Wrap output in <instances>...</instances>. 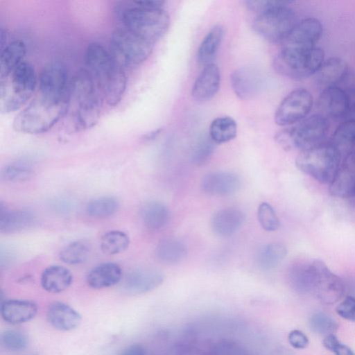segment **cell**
I'll use <instances>...</instances> for the list:
<instances>
[{
  "label": "cell",
  "instance_id": "cell-18",
  "mask_svg": "<svg viewBox=\"0 0 355 355\" xmlns=\"http://www.w3.org/2000/svg\"><path fill=\"white\" fill-rule=\"evenodd\" d=\"M238 175L231 172H213L202 180V191L212 196H227L234 193L240 187Z\"/></svg>",
  "mask_w": 355,
  "mask_h": 355
},
{
  "label": "cell",
  "instance_id": "cell-17",
  "mask_svg": "<svg viewBox=\"0 0 355 355\" xmlns=\"http://www.w3.org/2000/svg\"><path fill=\"white\" fill-rule=\"evenodd\" d=\"M330 193L339 198H352L355 194V151L347 154L334 180L330 184Z\"/></svg>",
  "mask_w": 355,
  "mask_h": 355
},
{
  "label": "cell",
  "instance_id": "cell-37",
  "mask_svg": "<svg viewBox=\"0 0 355 355\" xmlns=\"http://www.w3.org/2000/svg\"><path fill=\"white\" fill-rule=\"evenodd\" d=\"M130 239L121 230H112L103 235L100 241L101 250L107 254L114 255L124 252L129 246Z\"/></svg>",
  "mask_w": 355,
  "mask_h": 355
},
{
  "label": "cell",
  "instance_id": "cell-7",
  "mask_svg": "<svg viewBox=\"0 0 355 355\" xmlns=\"http://www.w3.org/2000/svg\"><path fill=\"white\" fill-rule=\"evenodd\" d=\"M329 126L327 117L321 114H313L295 126L279 131L275 140L285 150H309L324 144Z\"/></svg>",
  "mask_w": 355,
  "mask_h": 355
},
{
  "label": "cell",
  "instance_id": "cell-11",
  "mask_svg": "<svg viewBox=\"0 0 355 355\" xmlns=\"http://www.w3.org/2000/svg\"><path fill=\"white\" fill-rule=\"evenodd\" d=\"M110 44V52L123 67L143 63L151 54L153 46L125 27L114 30Z\"/></svg>",
  "mask_w": 355,
  "mask_h": 355
},
{
  "label": "cell",
  "instance_id": "cell-32",
  "mask_svg": "<svg viewBox=\"0 0 355 355\" xmlns=\"http://www.w3.org/2000/svg\"><path fill=\"white\" fill-rule=\"evenodd\" d=\"M330 144L341 154H349L355 144V118L342 122L334 132Z\"/></svg>",
  "mask_w": 355,
  "mask_h": 355
},
{
  "label": "cell",
  "instance_id": "cell-6",
  "mask_svg": "<svg viewBox=\"0 0 355 355\" xmlns=\"http://www.w3.org/2000/svg\"><path fill=\"white\" fill-rule=\"evenodd\" d=\"M37 84L35 69L24 61L8 77L0 80V111L8 114L19 110L32 96Z\"/></svg>",
  "mask_w": 355,
  "mask_h": 355
},
{
  "label": "cell",
  "instance_id": "cell-19",
  "mask_svg": "<svg viewBox=\"0 0 355 355\" xmlns=\"http://www.w3.org/2000/svg\"><path fill=\"white\" fill-rule=\"evenodd\" d=\"M230 83L234 94L242 100L255 96L261 84L258 71L251 67H241L233 71Z\"/></svg>",
  "mask_w": 355,
  "mask_h": 355
},
{
  "label": "cell",
  "instance_id": "cell-4",
  "mask_svg": "<svg viewBox=\"0 0 355 355\" xmlns=\"http://www.w3.org/2000/svg\"><path fill=\"white\" fill-rule=\"evenodd\" d=\"M67 101H58L37 94L15 116V130L29 135L47 132L64 116Z\"/></svg>",
  "mask_w": 355,
  "mask_h": 355
},
{
  "label": "cell",
  "instance_id": "cell-45",
  "mask_svg": "<svg viewBox=\"0 0 355 355\" xmlns=\"http://www.w3.org/2000/svg\"><path fill=\"white\" fill-rule=\"evenodd\" d=\"M119 355H146V350L140 344H132L124 348Z\"/></svg>",
  "mask_w": 355,
  "mask_h": 355
},
{
  "label": "cell",
  "instance_id": "cell-26",
  "mask_svg": "<svg viewBox=\"0 0 355 355\" xmlns=\"http://www.w3.org/2000/svg\"><path fill=\"white\" fill-rule=\"evenodd\" d=\"M73 282V275L66 267L52 265L46 268L40 278L44 290L51 293H59L68 288Z\"/></svg>",
  "mask_w": 355,
  "mask_h": 355
},
{
  "label": "cell",
  "instance_id": "cell-21",
  "mask_svg": "<svg viewBox=\"0 0 355 355\" xmlns=\"http://www.w3.org/2000/svg\"><path fill=\"white\" fill-rule=\"evenodd\" d=\"M220 79V70L215 64L205 66L192 87L193 97L198 101L211 98L219 89Z\"/></svg>",
  "mask_w": 355,
  "mask_h": 355
},
{
  "label": "cell",
  "instance_id": "cell-25",
  "mask_svg": "<svg viewBox=\"0 0 355 355\" xmlns=\"http://www.w3.org/2000/svg\"><path fill=\"white\" fill-rule=\"evenodd\" d=\"M121 267L113 262L101 263L93 268L87 275L88 286L94 289L108 288L117 284L122 279Z\"/></svg>",
  "mask_w": 355,
  "mask_h": 355
},
{
  "label": "cell",
  "instance_id": "cell-49",
  "mask_svg": "<svg viewBox=\"0 0 355 355\" xmlns=\"http://www.w3.org/2000/svg\"><path fill=\"white\" fill-rule=\"evenodd\" d=\"M0 38H1V40H0V44H1V49H3L6 44H8L6 42V38H7V35H6V31L3 30V27H1V30H0Z\"/></svg>",
  "mask_w": 355,
  "mask_h": 355
},
{
  "label": "cell",
  "instance_id": "cell-29",
  "mask_svg": "<svg viewBox=\"0 0 355 355\" xmlns=\"http://www.w3.org/2000/svg\"><path fill=\"white\" fill-rule=\"evenodd\" d=\"M223 37V28L215 25L206 34L201 42L196 53L200 64L207 66L214 60Z\"/></svg>",
  "mask_w": 355,
  "mask_h": 355
},
{
  "label": "cell",
  "instance_id": "cell-34",
  "mask_svg": "<svg viewBox=\"0 0 355 355\" xmlns=\"http://www.w3.org/2000/svg\"><path fill=\"white\" fill-rule=\"evenodd\" d=\"M287 248L279 242H272L264 245L257 253V263L265 270L277 267L285 258Z\"/></svg>",
  "mask_w": 355,
  "mask_h": 355
},
{
  "label": "cell",
  "instance_id": "cell-35",
  "mask_svg": "<svg viewBox=\"0 0 355 355\" xmlns=\"http://www.w3.org/2000/svg\"><path fill=\"white\" fill-rule=\"evenodd\" d=\"M91 245L84 240L71 242L64 247L59 253L60 259L69 265L84 263L89 257Z\"/></svg>",
  "mask_w": 355,
  "mask_h": 355
},
{
  "label": "cell",
  "instance_id": "cell-48",
  "mask_svg": "<svg viewBox=\"0 0 355 355\" xmlns=\"http://www.w3.org/2000/svg\"><path fill=\"white\" fill-rule=\"evenodd\" d=\"M335 355H355L354 352L347 345L340 343L332 352Z\"/></svg>",
  "mask_w": 355,
  "mask_h": 355
},
{
  "label": "cell",
  "instance_id": "cell-42",
  "mask_svg": "<svg viewBox=\"0 0 355 355\" xmlns=\"http://www.w3.org/2000/svg\"><path fill=\"white\" fill-rule=\"evenodd\" d=\"M257 217L261 226L266 231H275L280 225L275 211L268 202H262L259 205Z\"/></svg>",
  "mask_w": 355,
  "mask_h": 355
},
{
  "label": "cell",
  "instance_id": "cell-30",
  "mask_svg": "<svg viewBox=\"0 0 355 355\" xmlns=\"http://www.w3.org/2000/svg\"><path fill=\"white\" fill-rule=\"evenodd\" d=\"M169 212L162 202L151 200L146 202L140 209V217L144 226L150 230L163 228L168 220Z\"/></svg>",
  "mask_w": 355,
  "mask_h": 355
},
{
  "label": "cell",
  "instance_id": "cell-28",
  "mask_svg": "<svg viewBox=\"0 0 355 355\" xmlns=\"http://www.w3.org/2000/svg\"><path fill=\"white\" fill-rule=\"evenodd\" d=\"M26 53L24 42L19 40H13L1 49L0 80L8 77L21 62Z\"/></svg>",
  "mask_w": 355,
  "mask_h": 355
},
{
  "label": "cell",
  "instance_id": "cell-16",
  "mask_svg": "<svg viewBox=\"0 0 355 355\" xmlns=\"http://www.w3.org/2000/svg\"><path fill=\"white\" fill-rule=\"evenodd\" d=\"M318 105L321 114L325 117L340 119L349 110V97L345 91L337 86L327 87L320 93Z\"/></svg>",
  "mask_w": 355,
  "mask_h": 355
},
{
  "label": "cell",
  "instance_id": "cell-27",
  "mask_svg": "<svg viewBox=\"0 0 355 355\" xmlns=\"http://www.w3.org/2000/svg\"><path fill=\"white\" fill-rule=\"evenodd\" d=\"M35 220V215L28 210L8 209L0 206V231L13 233L32 226Z\"/></svg>",
  "mask_w": 355,
  "mask_h": 355
},
{
  "label": "cell",
  "instance_id": "cell-9",
  "mask_svg": "<svg viewBox=\"0 0 355 355\" xmlns=\"http://www.w3.org/2000/svg\"><path fill=\"white\" fill-rule=\"evenodd\" d=\"M341 154L330 143L300 151L295 159L299 170L324 184H331L340 165Z\"/></svg>",
  "mask_w": 355,
  "mask_h": 355
},
{
  "label": "cell",
  "instance_id": "cell-47",
  "mask_svg": "<svg viewBox=\"0 0 355 355\" xmlns=\"http://www.w3.org/2000/svg\"><path fill=\"white\" fill-rule=\"evenodd\" d=\"M340 342L334 334H330L324 336L322 340L323 346L328 350L333 352Z\"/></svg>",
  "mask_w": 355,
  "mask_h": 355
},
{
  "label": "cell",
  "instance_id": "cell-43",
  "mask_svg": "<svg viewBox=\"0 0 355 355\" xmlns=\"http://www.w3.org/2000/svg\"><path fill=\"white\" fill-rule=\"evenodd\" d=\"M336 311L341 318L355 322V297H347L337 306Z\"/></svg>",
  "mask_w": 355,
  "mask_h": 355
},
{
  "label": "cell",
  "instance_id": "cell-22",
  "mask_svg": "<svg viewBox=\"0 0 355 355\" xmlns=\"http://www.w3.org/2000/svg\"><path fill=\"white\" fill-rule=\"evenodd\" d=\"M1 316L11 324H19L31 320L37 313L35 303L26 300H8L1 302Z\"/></svg>",
  "mask_w": 355,
  "mask_h": 355
},
{
  "label": "cell",
  "instance_id": "cell-5",
  "mask_svg": "<svg viewBox=\"0 0 355 355\" xmlns=\"http://www.w3.org/2000/svg\"><path fill=\"white\" fill-rule=\"evenodd\" d=\"M133 5L117 12L123 27L153 44L162 38L170 26V17L162 8H147Z\"/></svg>",
  "mask_w": 355,
  "mask_h": 355
},
{
  "label": "cell",
  "instance_id": "cell-36",
  "mask_svg": "<svg viewBox=\"0 0 355 355\" xmlns=\"http://www.w3.org/2000/svg\"><path fill=\"white\" fill-rule=\"evenodd\" d=\"M119 208V200L112 196H101L91 200L86 206L87 214L93 218L112 216Z\"/></svg>",
  "mask_w": 355,
  "mask_h": 355
},
{
  "label": "cell",
  "instance_id": "cell-15",
  "mask_svg": "<svg viewBox=\"0 0 355 355\" xmlns=\"http://www.w3.org/2000/svg\"><path fill=\"white\" fill-rule=\"evenodd\" d=\"M164 280V274L156 269L137 268L125 275L121 288L128 294H144L157 288Z\"/></svg>",
  "mask_w": 355,
  "mask_h": 355
},
{
  "label": "cell",
  "instance_id": "cell-38",
  "mask_svg": "<svg viewBox=\"0 0 355 355\" xmlns=\"http://www.w3.org/2000/svg\"><path fill=\"white\" fill-rule=\"evenodd\" d=\"M0 344L3 348L10 352H21L28 345L27 336L17 330H5L0 334Z\"/></svg>",
  "mask_w": 355,
  "mask_h": 355
},
{
  "label": "cell",
  "instance_id": "cell-50",
  "mask_svg": "<svg viewBox=\"0 0 355 355\" xmlns=\"http://www.w3.org/2000/svg\"><path fill=\"white\" fill-rule=\"evenodd\" d=\"M159 132H160L159 129L154 130L153 132L146 134L144 135V138L145 140H148V141L152 140V139H155L159 135Z\"/></svg>",
  "mask_w": 355,
  "mask_h": 355
},
{
  "label": "cell",
  "instance_id": "cell-20",
  "mask_svg": "<svg viewBox=\"0 0 355 355\" xmlns=\"http://www.w3.org/2000/svg\"><path fill=\"white\" fill-rule=\"evenodd\" d=\"M348 65L339 57H331L324 60L313 75L315 84L323 89L336 86L347 76Z\"/></svg>",
  "mask_w": 355,
  "mask_h": 355
},
{
  "label": "cell",
  "instance_id": "cell-51",
  "mask_svg": "<svg viewBox=\"0 0 355 355\" xmlns=\"http://www.w3.org/2000/svg\"><path fill=\"white\" fill-rule=\"evenodd\" d=\"M352 198L354 200V202H355V194L353 196V197Z\"/></svg>",
  "mask_w": 355,
  "mask_h": 355
},
{
  "label": "cell",
  "instance_id": "cell-14",
  "mask_svg": "<svg viewBox=\"0 0 355 355\" xmlns=\"http://www.w3.org/2000/svg\"><path fill=\"white\" fill-rule=\"evenodd\" d=\"M323 27L321 21L315 17H306L296 25L282 42L281 49L293 51H307L316 46L321 37Z\"/></svg>",
  "mask_w": 355,
  "mask_h": 355
},
{
  "label": "cell",
  "instance_id": "cell-41",
  "mask_svg": "<svg viewBox=\"0 0 355 355\" xmlns=\"http://www.w3.org/2000/svg\"><path fill=\"white\" fill-rule=\"evenodd\" d=\"M34 174L33 168L24 163L9 164L1 173V178L10 182L26 181L31 179Z\"/></svg>",
  "mask_w": 355,
  "mask_h": 355
},
{
  "label": "cell",
  "instance_id": "cell-23",
  "mask_svg": "<svg viewBox=\"0 0 355 355\" xmlns=\"http://www.w3.org/2000/svg\"><path fill=\"white\" fill-rule=\"evenodd\" d=\"M47 320L52 327L60 331H71L82 321L81 315L69 305L62 302L52 303L47 311Z\"/></svg>",
  "mask_w": 355,
  "mask_h": 355
},
{
  "label": "cell",
  "instance_id": "cell-31",
  "mask_svg": "<svg viewBox=\"0 0 355 355\" xmlns=\"http://www.w3.org/2000/svg\"><path fill=\"white\" fill-rule=\"evenodd\" d=\"M187 248L184 243L176 239H166L160 241L155 249V256L165 263H177L187 256Z\"/></svg>",
  "mask_w": 355,
  "mask_h": 355
},
{
  "label": "cell",
  "instance_id": "cell-33",
  "mask_svg": "<svg viewBox=\"0 0 355 355\" xmlns=\"http://www.w3.org/2000/svg\"><path fill=\"white\" fill-rule=\"evenodd\" d=\"M237 135V124L230 116H220L210 124L209 136L215 144H223L234 139Z\"/></svg>",
  "mask_w": 355,
  "mask_h": 355
},
{
  "label": "cell",
  "instance_id": "cell-1",
  "mask_svg": "<svg viewBox=\"0 0 355 355\" xmlns=\"http://www.w3.org/2000/svg\"><path fill=\"white\" fill-rule=\"evenodd\" d=\"M101 91L90 72L79 70L70 81L64 116L76 132L94 127L98 122L103 101Z\"/></svg>",
  "mask_w": 355,
  "mask_h": 355
},
{
  "label": "cell",
  "instance_id": "cell-10",
  "mask_svg": "<svg viewBox=\"0 0 355 355\" xmlns=\"http://www.w3.org/2000/svg\"><path fill=\"white\" fill-rule=\"evenodd\" d=\"M323 50L318 46L307 51L280 50L274 61L276 70L293 80L313 76L324 62Z\"/></svg>",
  "mask_w": 355,
  "mask_h": 355
},
{
  "label": "cell",
  "instance_id": "cell-8",
  "mask_svg": "<svg viewBox=\"0 0 355 355\" xmlns=\"http://www.w3.org/2000/svg\"><path fill=\"white\" fill-rule=\"evenodd\" d=\"M292 2L271 0L257 14L252 23L255 32L271 42H282L297 24L295 12L288 6Z\"/></svg>",
  "mask_w": 355,
  "mask_h": 355
},
{
  "label": "cell",
  "instance_id": "cell-39",
  "mask_svg": "<svg viewBox=\"0 0 355 355\" xmlns=\"http://www.w3.org/2000/svg\"><path fill=\"white\" fill-rule=\"evenodd\" d=\"M214 144L209 136H202L198 138L191 150V162L196 166L205 164L214 151Z\"/></svg>",
  "mask_w": 355,
  "mask_h": 355
},
{
  "label": "cell",
  "instance_id": "cell-12",
  "mask_svg": "<svg viewBox=\"0 0 355 355\" xmlns=\"http://www.w3.org/2000/svg\"><path fill=\"white\" fill-rule=\"evenodd\" d=\"M313 104L311 93L305 88L291 92L281 101L275 114V121L280 126H288L307 117Z\"/></svg>",
  "mask_w": 355,
  "mask_h": 355
},
{
  "label": "cell",
  "instance_id": "cell-46",
  "mask_svg": "<svg viewBox=\"0 0 355 355\" xmlns=\"http://www.w3.org/2000/svg\"><path fill=\"white\" fill-rule=\"evenodd\" d=\"M133 2L138 6L147 8H162L164 3L161 0H137Z\"/></svg>",
  "mask_w": 355,
  "mask_h": 355
},
{
  "label": "cell",
  "instance_id": "cell-3",
  "mask_svg": "<svg viewBox=\"0 0 355 355\" xmlns=\"http://www.w3.org/2000/svg\"><path fill=\"white\" fill-rule=\"evenodd\" d=\"M85 63L103 99L110 106L118 105L127 85L124 67L110 51L97 42L90 43L87 46Z\"/></svg>",
  "mask_w": 355,
  "mask_h": 355
},
{
  "label": "cell",
  "instance_id": "cell-52",
  "mask_svg": "<svg viewBox=\"0 0 355 355\" xmlns=\"http://www.w3.org/2000/svg\"><path fill=\"white\" fill-rule=\"evenodd\" d=\"M29 355H35V354H29Z\"/></svg>",
  "mask_w": 355,
  "mask_h": 355
},
{
  "label": "cell",
  "instance_id": "cell-40",
  "mask_svg": "<svg viewBox=\"0 0 355 355\" xmlns=\"http://www.w3.org/2000/svg\"><path fill=\"white\" fill-rule=\"evenodd\" d=\"M309 326L313 332L324 336L335 333L338 328L337 322L322 312H316L311 316Z\"/></svg>",
  "mask_w": 355,
  "mask_h": 355
},
{
  "label": "cell",
  "instance_id": "cell-24",
  "mask_svg": "<svg viewBox=\"0 0 355 355\" xmlns=\"http://www.w3.org/2000/svg\"><path fill=\"white\" fill-rule=\"evenodd\" d=\"M245 218V214L241 210L232 207L225 208L212 216L211 227L216 234L229 236L240 229Z\"/></svg>",
  "mask_w": 355,
  "mask_h": 355
},
{
  "label": "cell",
  "instance_id": "cell-2",
  "mask_svg": "<svg viewBox=\"0 0 355 355\" xmlns=\"http://www.w3.org/2000/svg\"><path fill=\"white\" fill-rule=\"evenodd\" d=\"M288 279L296 291L312 293L327 304L338 302L345 291L342 279L318 259L293 265L289 270Z\"/></svg>",
  "mask_w": 355,
  "mask_h": 355
},
{
  "label": "cell",
  "instance_id": "cell-13",
  "mask_svg": "<svg viewBox=\"0 0 355 355\" xmlns=\"http://www.w3.org/2000/svg\"><path fill=\"white\" fill-rule=\"evenodd\" d=\"M71 80L66 66L60 62L46 64L38 80V93L58 101H67Z\"/></svg>",
  "mask_w": 355,
  "mask_h": 355
},
{
  "label": "cell",
  "instance_id": "cell-44",
  "mask_svg": "<svg viewBox=\"0 0 355 355\" xmlns=\"http://www.w3.org/2000/svg\"><path fill=\"white\" fill-rule=\"evenodd\" d=\"M288 340L293 348L297 349H304L309 345L308 337L298 329H294L289 332Z\"/></svg>",
  "mask_w": 355,
  "mask_h": 355
}]
</instances>
